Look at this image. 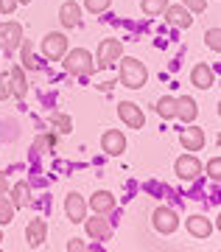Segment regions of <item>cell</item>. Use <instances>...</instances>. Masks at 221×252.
Instances as JSON below:
<instances>
[{"label":"cell","instance_id":"20","mask_svg":"<svg viewBox=\"0 0 221 252\" xmlns=\"http://www.w3.org/2000/svg\"><path fill=\"white\" fill-rule=\"evenodd\" d=\"M196 115H199V107H196V101L190 98V95L177 98V118H182L185 124H193Z\"/></svg>","mask_w":221,"mask_h":252},{"label":"cell","instance_id":"27","mask_svg":"<svg viewBox=\"0 0 221 252\" xmlns=\"http://www.w3.org/2000/svg\"><path fill=\"white\" fill-rule=\"evenodd\" d=\"M53 143H56V135H42V137H36V140H34V154H45Z\"/></svg>","mask_w":221,"mask_h":252},{"label":"cell","instance_id":"37","mask_svg":"<svg viewBox=\"0 0 221 252\" xmlns=\"http://www.w3.org/2000/svg\"><path fill=\"white\" fill-rule=\"evenodd\" d=\"M0 244H3V230H0Z\"/></svg>","mask_w":221,"mask_h":252},{"label":"cell","instance_id":"10","mask_svg":"<svg viewBox=\"0 0 221 252\" xmlns=\"http://www.w3.org/2000/svg\"><path fill=\"white\" fill-rule=\"evenodd\" d=\"M101 149H104L109 157L124 154V152H126V137H124V132H118V129H109V132H104V135H101Z\"/></svg>","mask_w":221,"mask_h":252},{"label":"cell","instance_id":"19","mask_svg":"<svg viewBox=\"0 0 221 252\" xmlns=\"http://www.w3.org/2000/svg\"><path fill=\"white\" fill-rule=\"evenodd\" d=\"M90 207L104 216V213H109V210H115V196H112L109 190H95L93 199H90Z\"/></svg>","mask_w":221,"mask_h":252},{"label":"cell","instance_id":"13","mask_svg":"<svg viewBox=\"0 0 221 252\" xmlns=\"http://www.w3.org/2000/svg\"><path fill=\"white\" fill-rule=\"evenodd\" d=\"M165 20H168L174 28H190L193 26V17H190V11L182 6V3H177V6H165Z\"/></svg>","mask_w":221,"mask_h":252},{"label":"cell","instance_id":"35","mask_svg":"<svg viewBox=\"0 0 221 252\" xmlns=\"http://www.w3.org/2000/svg\"><path fill=\"white\" fill-rule=\"evenodd\" d=\"M0 193H9V180H6V174H0Z\"/></svg>","mask_w":221,"mask_h":252},{"label":"cell","instance_id":"31","mask_svg":"<svg viewBox=\"0 0 221 252\" xmlns=\"http://www.w3.org/2000/svg\"><path fill=\"white\" fill-rule=\"evenodd\" d=\"M204 39H207V45H210L213 51H219V48H221V31H219V28H210V31L204 34Z\"/></svg>","mask_w":221,"mask_h":252},{"label":"cell","instance_id":"5","mask_svg":"<svg viewBox=\"0 0 221 252\" xmlns=\"http://www.w3.org/2000/svg\"><path fill=\"white\" fill-rule=\"evenodd\" d=\"M64 51H67V36L59 34V31H53V34H48L42 39V56L45 59H51V62H56V59H62Z\"/></svg>","mask_w":221,"mask_h":252},{"label":"cell","instance_id":"2","mask_svg":"<svg viewBox=\"0 0 221 252\" xmlns=\"http://www.w3.org/2000/svg\"><path fill=\"white\" fill-rule=\"evenodd\" d=\"M64 70L73 73V76H90V73L95 70L93 54H90L87 48H73L70 54L64 51Z\"/></svg>","mask_w":221,"mask_h":252},{"label":"cell","instance_id":"17","mask_svg":"<svg viewBox=\"0 0 221 252\" xmlns=\"http://www.w3.org/2000/svg\"><path fill=\"white\" fill-rule=\"evenodd\" d=\"M185 227H188V233L193 235V238H207V235L213 233V221L207 216H190L185 221Z\"/></svg>","mask_w":221,"mask_h":252},{"label":"cell","instance_id":"14","mask_svg":"<svg viewBox=\"0 0 221 252\" xmlns=\"http://www.w3.org/2000/svg\"><path fill=\"white\" fill-rule=\"evenodd\" d=\"M190 84L199 87V90H210L213 84H216V73H213L210 64H196L193 70H190Z\"/></svg>","mask_w":221,"mask_h":252},{"label":"cell","instance_id":"8","mask_svg":"<svg viewBox=\"0 0 221 252\" xmlns=\"http://www.w3.org/2000/svg\"><path fill=\"white\" fill-rule=\"evenodd\" d=\"M118 115H121V121H124L129 129H143V124H146L143 109L137 107V104H132V101H121V104H118Z\"/></svg>","mask_w":221,"mask_h":252},{"label":"cell","instance_id":"6","mask_svg":"<svg viewBox=\"0 0 221 252\" xmlns=\"http://www.w3.org/2000/svg\"><path fill=\"white\" fill-rule=\"evenodd\" d=\"M64 213H67V219H70L73 224H81L87 219V202H84V196L76 193V190H70L64 196Z\"/></svg>","mask_w":221,"mask_h":252},{"label":"cell","instance_id":"22","mask_svg":"<svg viewBox=\"0 0 221 252\" xmlns=\"http://www.w3.org/2000/svg\"><path fill=\"white\" fill-rule=\"evenodd\" d=\"M157 115L162 118V121H171V118H177V98H171V95H162V98L157 101Z\"/></svg>","mask_w":221,"mask_h":252},{"label":"cell","instance_id":"24","mask_svg":"<svg viewBox=\"0 0 221 252\" xmlns=\"http://www.w3.org/2000/svg\"><path fill=\"white\" fill-rule=\"evenodd\" d=\"M165 6H168V0H143L140 9L146 11V14H151V17H159L162 11H165Z\"/></svg>","mask_w":221,"mask_h":252},{"label":"cell","instance_id":"26","mask_svg":"<svg viewBox=\"0 0 221 252\" xmlns=\"http://www.w3.org/2000/svg\"><path fill=\"white\" fill-rule=\"evenodd\" d=\"M20 54H23V64H26L28 70H34V67H36L34 48H31V42H28V39H23V42H20Z\"/></svg>","mask_w":221,"mask_h":252},{"label":"cell","instance_id":"7","mask_svg":"<svg viewBox=\"0 0 221 252\" xmlns=\"http://www.w3.org/2000/svg\"><path fill=\"white\" fill-rule=\"evenodd\" d=\"M121 56H124V42H121V39H104V42L98 45V64H101V67L115 64Z\"/></svg>","mask_w":221,"mask_h":252},{"label":"cell","instance_id":"25","mask_svg":"<svg viewBox=\"0 0 221 252\" xmlns=\"http://www.w3.org/2000/svg\"><path fill=\"white\" fill-rule=\"evenodd\" d=\"M14 219V205H11V199H6V193H0V224L6 227Z\"/></svg>","mask_w":221,"mask_h":252},{"label":"cell","instance_id":"4","mask_svg":"<svg viewBox=\"0 0 221 252\" xmlns=\"http://www.w3.org/2000/svg\"><path fill=\"white\" fill-rule=\"evenodd\" d=\"M23 42V26L20 23H3L0 26V48L3 54H14Z\"/></svg>","mask_w":221,"mask_h":252},{"label":"cell","instance_id":"33","mask_svg":"<svg viewBox=\"0 0 221 252\" xmlns=\"http://www.w3.org/2000/svg\"><path fill=\"white\" fill-rule=\"evenodd\" d=\"M17 9V0H0V14H11Z\"/></svg>","mask_w":221,"mask_h":252},{"label":"cell","instance_id":"11","mask_svg":"<svg viewBox=\"0 0 221 252\" xmlns=\"http://www.w3.org/2000/svg\"><path fill=\"white\" fill-rule=\"evenodd\" d=\"M204 129H199V126H188V129H182V135H179V143H182V149L185 152H202L204 149Z\"/></svg>","mask_w":221,"mask_h":252},{"label":"cell","instance_id":"12","mask_svg":"<svg viewBox=\"0 0 221 252\" xmlns=\"http://www.w3.org/2000/svg\"><path fill=\"white\" fill-rule=\"evenodd\" d=\"M26 241H28V247H34V250L48 241V224H45V219H31V221H28Z\"/></svg>","mask_w":221,"mask_h":252},{"label":"cell","instance_id":"1","mask_svg":"<svg viewBox=\"0 0 221 252\" xmlns=\"http://www.w3.org/2000/svg\"><path fill=\"white\" fill-rule=\"evenodd\" d=\"M118 62H121V84L129 87V90H140L146 84V79H149L146 64L140 59H134V56H121Z\"/></svg>","mask_w":221,"mask_h":252},{"label":"cell","instance_id":"15","mask_svg":"<svg viewBox=\"0 0 221 252\" xmlns=\"http://www.w3.org/2000/svg\"><path fill=\"white\" fill-rule=\"evenodd\" d=\"M84 227H87V235L93 241H104V238H109V233H112L109 219H84Z\"/></svg>","mask_w":221,"mask_h":252},{"label":"cell","instance_id":"3","mask_svg":"<svg viewBox=\"0 0 221 252\" xmlns=\"http://www.w3.org/2000/svg\"><path fill=\"white\" fill-rule=\"evenodd\" d=\"M151 224H154V230H157L159 235H171V233H177L179 216L171 210V207H157L154 216H151Z\"/></svg>","mask_w":221,"mask_h":252},{"label":"cell","instance_id":"16","mask_svg":"<svg viewBox=\"0 0 221 252\" xmlns=\"http://www.w3.org/2000/svg\"><path fill=\"white\" fill-rule=\"evenodd\" d=\"M59 23H62L64 28H76V26H79V23H81L79 3H73V0L62 3V9H59Z\"/></svg>","mask_w":221,"mask_h":252},{"label":"cell","instance_id":"21","mask_svg":"<svg viewBox=\"0 0 221 252\" xmlns=\"http://www.w3.org/2000/svg\"><path fill=\"white\" fill-rule=\"evenodd\" d=\"M9 193H11V205H14V210L31 205V188H28L26 182H17L14 188H9Z\"/></svg>","mask_w":221,"mask_h":252},{"label":"cell","instance_id":"32","mask_svg":"<svg viewBox=\"0 0 221 252\" xmlns=\"http://www.w3.org/2000/svg\"><path fill=\"white\" fill-rule=\"evenodd\" d=\"M11 95V90H9V76H3L0 73V101H6Z\"/></svg>","mask_w":221,"mask_h":252},{"label":"cell","instance_id":"34","mask_svg":"<svg viewBox=\"0 0 221 252\" xmlns=\"http://www.w3.org/2000/svg\"><path fill=\"white\" fill-rule=\"evenodd\" d=\"M67 250H76V252H79V250H87V247H84V244H81L79 238H73V241L67 244Z\"/></svg>","mask_w":221,"mask_h":252},{"label":"cell","instance_id":"18","mask_svg":"<svg viewBox=\"0 0 221 252\" xmlns=\"http://www.w3.org/2000/svg\"><path fill=\"white\" fill-rule=\"evenodd\" d=\"M9 90H11V95H14V98H26V73H23V67H20V64H14V67H11V73H9Z\"/></svg>","mask_w":221,"mask_h":252},{"label":"cell","instance_id":"23","mask_svg":"<svg viewBox=\"0 0 221 252\" xmlns=\"http://www.w3.org/2000/svg\"><path fill=\"white\" fill-rule=\"evenodd\" d=\"M48 121H51V126L56 129V132H59V135H67V132L73 129L70 115H64V112H53V115L48 118Z\"/></svg>","mask_w":221,"mask_h":252},{"label":"cell","instance_id":"29","mask_svg":"<svg viewBox=\"0 0 221 252\" xmlns=\"http://www.w3.org/2000/svg\"><path fill=\"white\" fill-rule=\"evenodd\" d=\"M182 6H185L190 14H202L207 9V0H182Z\"/></svg>","mask_w":221,"mask_h":252},{"label":"cell","instance_id":"9","mask_svg":"<svg viewBox=\"0 0 221 252\" xmlns=\"http://www.w3.org/2000/svg\"><path fill=\"white\" fill-rule=\"evenodd\" d=\"M174 171H177L179 180L190 182V180H196V177L202 174V162H199V157H193V154H182V157L177 160V165H174Z\"/></svg>","mask_w":221,"mask_h":252},{"label":"cell","instance_id":"30","mask_svg":"<svg viewBox=\"0 0 221 252\" xmlns=\"http://www.w3.org/2000/svg\"><path fill=\"white\" fill-rule=\"evenodd\" d=\"M207 177H210L213 182L221 180V160H219V157H213V160L207 162Z\"/></svg>","mask_w":221,"mask_h":252},{"label":"cell","instance_id":"36","mask_svg":"<svg viewBox=\"0 0 221 252\" xmlns=\"http://www.w3.org/2000/svg\"><path fill=\"white\" fill-rule=\"evenodd\" d=\"M17 3H31V0H17Z\"/></svg>","mask_w":221,"mask_h":252},{"label":"cell","instance_id":"28","mask_svg":"<svg viewBox=\"0 0 221 252\" xmlns=\"http://www.w3.org/2000/svg\"><path fill=\"white\" fill-rule=\"evenodd\" d=\"M109 3H112V0H84V9L93 11V14H101V11L109 9Z\"/></svg>","mask_w":221,"mask_h":252}]
</instances>
